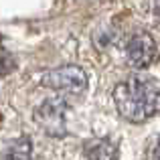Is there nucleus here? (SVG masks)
<instances>
[{"label":"nucleus","instance_id":"nucleus-2","mask_svg":"<svg viewBox=\"0 0 160 160\" xmlns=\"http://www.w3.org/2000/svg\"><path fill=\"white\" fill-rule=\"evenodd\" d=\"M43 85L51 89L63 91V93H83L87 87V75L77 65H63L51 69L43 75Z\"/></svg>","mask_w":160,"mask_h":160},{"label":"nucleus","instance_id":"nucleus-4","mask_svg":"<svg viewBox=\"0 0 160 160\" xmlns=\"http://www.w3.org/2000/svg\"><path fill=\"white\" fill-rule=\"evenodd\" d=\"M158 57L156 41L148 32H134L126 43V59L136 69H146L150 67Z\"/></svg>","mask_w":160,"mask_h":160},{"label":"nucleus","instance_id":"nucleus-6","mask_svg":"<svg viewBox=\"0 0 160 160\" xmlns=\"http://www.w3.org/2000/svg\"><path fill=\"white\" fill-rule=\"evenodd\" d=\"M0 160H32V142L27 136L12 140L0 154Z\"/></svg>","mask_w":160,"mask_h":160},{"label":"nucleus","instance_id":"nucleus-1","mask_svg":"<svg viewBox=\"0 0 160 160\" xmlns=\"http://www.w3.org/2000/svg\"><path fill=\"white\" fill-rule=\"evenodd\" d=\"M113 102L128 122H144L160 108V81L150 75H132L116 85Z\"/></svg>","mask_w":160,"mask_h":160},{"label":"nucleus","instance_id":"nucleus-3","mask_svg":"<svg viewBox=\"0 0 160 160\" xmlns=\"http://www.w3.org/2000/svg\"><path fill=\"white\" fill-rule=\"evenodd\" d=\"M65 116H67V103L61 98L45 99L35 112L37 124L51 136H63L65 134Z\"/></svg>","mask_w":160,"mask_h":160},{"label":"nucleus","instance_id":"nucleus-7","mask_svg":"<svg viewBox=\"0 0 160 160\" xmlns=\"http://www.w3.org/2000/svg\"><path fill=\"white\" fill-rule=\"evenodd\" d=\"M152 160H160V138H158V142L154 144V148H152V156H150Z\"/></svg>","mask_w":160,"mask_h":160},{"label":"nucleus","instance_id":"nucleus-5","mask_svg":"<svg viewBox=\"0 0 160 160\" xmlns=\"http://www.w3.org/2000/svg\"><path fill=\"white\" fill-rule=\"evenodd\" d=\"M87 160H118V150L108 140H89L83 146Z\"/></svg>","mask_w":160,"mask_h":160}]
</instances>
